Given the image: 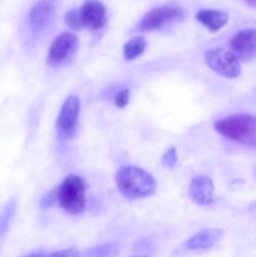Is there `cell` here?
<instances>
[{
	"label": "cell",
	"mask_w": 256,
	"mask_h": 257,
	"mask_svg": "<svg viewBox=\"0 0 256 257\" xmlns=\"http://www.w3.org/2000/svg\"><path fill=\"white\" fill-rule=\"evenodd\" d=\"M82 18L83 28H89L92 30H99L107 23L105 8L98 0H87L79 9Z\"/></svg>",
	"instance_id": "obj_9"
},
{
	"label": "cell",
	"mask_w": 256,
	"mask_h": 257,
	"mask_svg": "<svg viewBox=\"0 0 256 257\" xmlns=\"http://www.w3.org/2000/svg\"><path fill=\"white\" fill-rule=\"evenodd\" d=\"M15 212H17V200L12 198L0 212V245L9 231Z\"/></svg>",
	"instance_id": "obj_14"
},
{
	"label": "cell",
	"mask_w": 256,
	"mask_h": 257,
	"mask_svg": "<svg viewBox=\"0 0 256 257\" xmlns=\"http://www.w3.org/2000/svg\"><path fill=\"white\" fill-rule=\"evenodd\" d=\"M146 47H147V42L143 37H135L132 39L128 40L124 44L123 48V55H124V59L131 62V60H135L136 58H138L140 55H142L145 53Z\"/></svg>",
	"instance_id": "obj_15"
},
{
	"label": "cell",
	"mask_w": 256,
	"mask_h": 257,
	"mask_svg": "<svg viewBox=\"0 0 256 257\" xmlns=\"http://www.w3.org/2000/svg\"><path fill=\"white\" fill-rule=\"evenodd\" d=\"M162 166L166 168H175L176 165L178 162V156H177V151H176L175 147H171L163 153L162 156Z\"/></svg>",
	"instance_id": "obj_18"
},
{
	"label": "cell",
	"mask_w": 256,
	"mask_h": 257,
	"mask_svg": "<svg viewBox=\"0 0 256 257\" xmlns=\"http://www.w3.org/2000/svg\"><path fill=\"white\" fill-rule=\"evenodd\" d=\"M231 52L240 62H250L256 58V29H242L230 40Z\"/></svg>",
	"instance_id": "obj_8"
},
{
	"label": "cell",
	"mask_w": 256,
	"mask_h": 257,
	"mask_svg": "<svg viewBox=\"0 0 256 257\" xmlns=\"http://www.w3.org/2000/svg\"><path fill=\"white\" fill-rule=\"evenodd\" d=\"M183 18V10L176 7H156L146 13L140 22V30L153 32L178 22Z\"/></svg>",
	"instance_id": "obj_5"
},
{
	"label": "cell",
	"mask_w": 256,
	"mask_h": 257,
	"mask_svg": "<svg viewBox=\"0 0 256 257\" xmlns=\"http://www.w3.org/2000/svg\"><path fill=\"white\" fill-rule=\"evenodd\" d=\"M205 63L212 72L221 77L233 78L240 77L241 63L231 50L223 48H212L205 53Z\"/></svg>",
	"instance_id": "obj_4"
},
{
	"label": "cell",
	"mask_w": 256,
	"mask_h": 257,
	"mask_svg": "<svg viewBox=\"0 0 256 257\" xmlns=\"http://www.w3.org/2000/svg\"><path fill=\"white\" fill-rule=\"evenodd\" d=\"M78 49V38L73 33L64 32L58 35L50 44L47 63L50 67L65 64L74 57Z\"/></svg>",
	"instance_id": "obj_6"
},
{
	"label": "cell",
	"mask_w": 256,
	"mask_h": 257,
	"mask_svg": "<svg viewBox=\"0 0 256 257\" xmlns=\"http://www.w3.org/2000/svg\"><path fill=\"white\" fill-rule=\"evenodd\" d=\"M54 17V5L49 2H39L30 9L29 25L34 34L44 32Z\"/></svg>",
	"instance_id": "obj_11"
},
{
	"label": "cell",
	"mask_w": 256,
	"mask_h": 257,
	"mask_svg": "<svg viewBox=\"0 0 256 257\" xmlns=\"http://www.w3.org/2000/svg\"><path fill=\"white\" fill-rule=\"evenodd\" d=\"M132 257H150V256H145V255H141V256H132Z\"/></svg>",
	"instance_id": "obj_23"
},
{
	"label": "cell",
	"mask_w": 256,
	"mask_h": 257,
	"mask_svg": "<svg viewBox=\"0 0 256 257\" xmlns=\"http://www.w3.org/2000/svg\"><path fill=\"white\" fill-rule=\"evenodd\" d=\"M245 2H246V4L248 5V7L255 8V9H256V0H245Z\"/></svg>",
	"instance_id": "obj_21"
},
{
	"label": "cell",
	"mask_w": 256,
	"mask_h": 257,
	"mask_svg": "<svg viewBox=\"0 0 256 257\" xmlns=\"http://www.w3.org/2000/svg\"><path fill=\"white\" fill-rule=\"evenodd\" d=\"M118 246L117 243L109 242L104 245L97 246L85 252L84 257H117Z\"/></svg>",
	"instance_id": "obj_16"
},
{
	"label": "cell",
	"mask_w": 256,
	"mask_h": 257,
	"mask_svg": "<svg viewBox=\"0 0 256 257\" xmlns=\"http://www.w3.org/2000/svg\"><path fill=\"white\" fill-rule=\"evenodd\" d=\"M130 98H131V90L128 88H123L122 90L117 93L114 95V104L115 107L119 108V109H123L128 105L130 103Z\"/></svg>",
	"instance_id": "obj_19"
},
{
	"label": "cell",
	"mask_w": 256,
	"mask_h": 257,
	"mask_svg": "<svg viewBox=\"0 0 256 257\" xmlns=\"http://www.w3.org/2000/svg\"><path fill=\"white\" fill-rule=\"evenodd\" d=\"M48 257H79V252L74 247H69L64 248V250L55 251V252L50 253Z\"/></svg>",
	"instance_id": "obj_20"
},
{
	"label": "cell",
	"mask_w": 256,
	"mask_h": 257,
	"mask_svg": "<svg viewBox=\"0 0 256 257\" xmlns=\"http://www.w3.org/2000/svg\"><path fill=\"white\" fill-rule=\"evenodd\" d=\"M65 24L68 25L72 29H82L83 28V23H82V18H80V13L79 9H72L69 12L65 13Z\"/></svg>",
	"instance_id": "obj_17"
},
{
	"label": "cell",
	"mask_w": 256,
	"mask_h": 257,
	"mask_svg": "<svg viewBox=\"0 0 256 257\" xmlns=\"http://www.w3.org/2000/svg\"><path fill=\"white\" fill-rule=\"evenodd\" d=\"M191 200L200 206H207L215 200V186L208 176L200 175L191 180L188 188Z\"/></svg>",
	"instance_id": "obj_10"
},
{
	"label": "cell",
	"mask_w": 256,
	"mask_h": 257,
	"mask_svg": "<svg viewBox=\"0 0 256 257\" xmlns=\"http://www.w3.org/2000/svg\"><path fill=\"white\" fill-rule=\"evenodd\" d=\"M24 257H44V256H43L42 252H33V253H29V255H27Z\"/></svg>",
	"instance_id": "obj_22"
},
{
	"label": "cell",
	"mask_w": 256,
	"mask_h": 257,
	"mask_svg": "<svg viewBox=\"0 0 256 257\" xmlns=\"http://www.w3.org/2000/svg\"><path fill=\"white\" fill-rule=\"evenodd\" d=\"M196 19L210 32H218L228 22V14L223 10L202 9L196 14Z\"/></svg>",
	"instance_id": "obj_13"
},
{
	"label": "cell",
	"mask_w": 256,
	"mask_h": 257,
	"mask_svg": "<svg viewBox=\"0 0 256 257\" xmlns=\"http://www.w3.org/2000/svg\"><path fill=\"white\" fill-rule=\"evenodd\" d=\"M84 178L78 175H68L54 190L55 203L70 215H80L87 206Z\"/></svg>",
	"instance_id": "obj_3"
},
{
	"label": "cell",
	"mask_w": 256,
	"mask_h": 257,
	"mask_svg": "<svg viewBox=\"0 0 256 257\" xmlns=\"http://www.w3.org/2000/svg\"><path fill=\"white\" fill-rule=\"evenodd\" d=\"M118 191L128 200H141L155 195L157 183L155 177L143 168L123 166L115 173Z\"/></svg>",
	"instance_id": "obj_1"
},
{
	"label": "cell",
	"mask_w": 256,
	"mask_h": 257,
	"mask_svg": "<svg viewBox=\"0 0 256 257\" xmlns=\"http://www.w3.org/2000/svg\"><path fill=\"white\" fill-rule=\"evenodd\" d=\"M222 230L218 228H205V230L196 232L186 241V247L188 250H208L213 247L218 241L222 238Z\"/></svg>",
	"instance_id": "obj_12"
},
{
	"label": "cell",
	"mask_w": 256,
	"mask_h": 257,
	"mask_svg": "<svg viewBox=\"0 0 256 257\" xmlns=\"http://www.w3.org/2000/svg\"><path fill=\"white\" fill-rule=\"evenodd\" d=\"M80 113V99L77 95H69L63 103L57 118V128L60 136L70 138L75 135Z\"/></svg>",
	"instance_id": "obj_7"
},
{
	"label": "cell",
	"mask_w": 256,
	"mask_h": 257,
	"mask_svg": "<svg viewBox=\"0 0 256 257\" xmlns=\"http://www.w3.org/2000/svg\"><path fill=\"white\" fill-rule=\"evenodd\" d=\"M216 132L247 147L256 148V115L236 113L216 120Z\"/></svg>",
	"instance_id": "obj_2"
}]
</instances>
